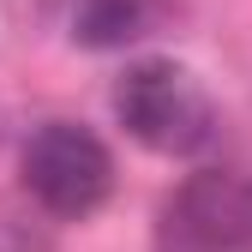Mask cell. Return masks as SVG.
<instances>
[{
    "mask_svg": "<svg viewBox=\"0 0 252 252\" xmlns=\"http://www.w3.org/2000/svg\"><path fill=\"white\" fill-rule=\"evenodd\" d=\"M114 114L156 156H198L216 138V108L204 84L174 60H132L114 84Z\"/></svg>",
    "mask_w": 252,
    "mask_h": 252,
    "instance_id": "cell-1",
    "label": "cell"
},
{
    "mask_svg": "<svg viewBox=\"0 0 252 252\" xmlns=\"http://www.w3.org/2000/svg\"><path fill=\"white\" fill-rule=\"evenodd\" d=\"M18 174H24V192L48 216H90L108 198V186H114V156H108V144L90 132V126L42 120L36 132L24 138Z\"/></svg>",
    "mask_w": 252,
    "mask_h": 252,
    "instance_id": "cell-2",
    "label": "cell"
},
{
    "mask_svg": "<svg viewBox=\"0 0 252 252\" xmlns=\"http://www.w3.org/2000/svg\"><path fill=\"white\" fill-rule=\"evenodd\" d=\"M156 252H252V174H186L156 210Z\"/></svg>",
    "mask_w": 252,
    "mask_h": 252,
    "instance_id": "cell-3",
    "label": "cell"
},
{
    "mask_svg": "<svg viewBox=\"0 0 252 252\" xmlns=\"http://www.w3.org/2000/svg\"><path fill=\"white\" fill-rule=\"evenodd\" d=\"M78 36L90 48H120V42H132L144 36V24H150V6L144 0H78Z\"/></svg>",
    "mask_w": 252,
    "mask_h": 252,
    "instance_id": "cell-4",
    "label": "cell"
}]
</instances>
